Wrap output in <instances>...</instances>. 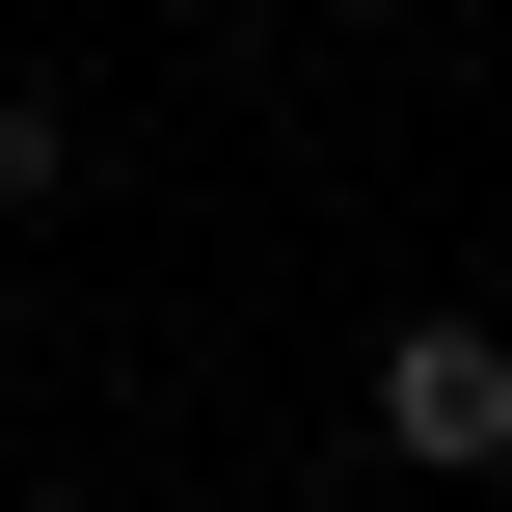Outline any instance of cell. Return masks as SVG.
Returning a JSON list of instances; mask_svg holds the SVG:
<instances>
[{
  "mask_svg": "<svg viewBox=\"0 0 512 512\" xmlns=\"http://www.w3.org/2000/svg\"><path fill=\"white\" fill-rule=\"evenodd\" d=\"M378 459L405 486H486L512 459V324H378Z\"/></svg>",
  "mask_w": 512,
  "mask_h": 512,
  "instance_id": "6da1fadb",
  "label": "cell"
},
{
  "mask_svg": "<svg viewBox=\"0 0 512 512\" xmlns=\"http://www.w3.org/2000/svg\"><path fill=\"white\" fill-rule=\"evenodd\" d=\"M54 162H81V135H54V81H0V216H54Z\"/></svg>",
  "mask_w": 512,
  "mask_h": 512,
  "instance_id": "7a4b0ae2",
  "label": "cell"
},
{
  "mask_svg": "<svg viewBox=\"0 0 512 512\" xmlns=\"http://www.w3.org/2000/svg\"><path fill=\"white\" fill-rule=\"evenodd\" d=\"M486 324H512V270H486Z\"/></svg>",
  "mask_w": 512,
  "mask_h": 512,
  "instance_id": "3957f363",
  "label": "cell"
}]
</instances>
